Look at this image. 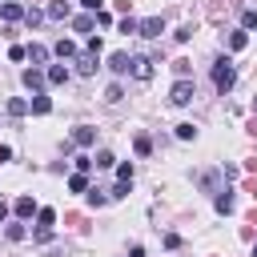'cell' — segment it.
Masks as SVG:
<instances>
[{
	"label": "cell",
	"instance_id": "cell-13",
	"mask_svg": "<svg viewBox=\"0 0 257 257\" xmlns=\"http://www.w3.org/2000/svg\"><path fill=\"white\" fill-rule=\"evenodd\" d=\"M32 112H36V116L52 112V100H48V96H32Z\"/></svg>",
	"mask_w": 257,
	"mask_h": 257
},
{
	"label": "cell",
	"instance_id": "cell-32",
	"mask_svg": "<svg viewBox=\"0 0 257 257\" xmlns=\"http://www.w3.org/2000/svg\"><path fill=\"white\" fill-rule=\"evenodd\" d=\"M80 4H84L88 12H100V0H80Z\"/></svg>",
	"mask_w": 257,
	"mask_h": 257
},
{
	"label": "cell",
	"instance_id": "cell-12",
	"mask_svg": "<svg viewBox=\"0 0 257 257\" xmlns=\"http://www.w3.org/2000/svg\"><path fill=\"white\" fill-rule=\"evenodd\" d=\"M16 213H20V217H32V213H40V209H36L32 197H16Z\"/></svg>",
	"mask_w": 257,
	"mask_h": 257
},
{
	"label": "cell",
	"instance_id": "cell-4",
	"mask_svg": "<svg viewBox=\"0 0 257 257\" xmlns=\"http://www.w3.org/2000/svg\"><path fill=\"white\" fill-rule=\"evenodd\" d=\"M133 76H137V80H149V76H153V60H149V56H133Z\"/></svg>",
	"mask_w": 257,
	"mask_h": 257
},
{
	"label": "cell",
	"instance_id": "cell-7",
	"mask_svg": "<svg viewBox=\"0 0 257 257\" xmlns=\"http://www.w3.org/2000/svg\"><path fill=\"white\" fill-rule=\"evenodd\" d=\"M92 141H96V128H88V124L72 128V145H92Z\"/></svg>",
	"mask_w": 257,
	"mask_h": 257
},
{
	"label": "cell",
	"instance_id": "cell-27",
	"mask_svg": "<svg viewBox=\"0 0 257 257\" xmlns=\"http://www.w3.org/2000/svg\"><path fill=\"white\" fill-rule=\"evenodd\" d=\"M149 149H153V141H149V137H137V153H141V157H149Z\"/></svg>",
	"mask_w": 257,
	"mask_h": 257
},
{
	"label": "cell",
	"instance_id": "cell-18",
	"mask_svg": "<svg viewBox=\"0 0 257 257\" xmlns=\"http://www.w3.org/2000/svg\"><path fill=\"white\" fill-rule=\"evenodd\" d=\"M96 28V16H76V32H92Z\"/></svg>",
	"mask_w": 257,
	"mask_h": 257
},
{
	"label": "cell",
	"instance_id": "cell-28",
	"mask_svg": "<svg viewBox=\"0 0 257 257\" xmlns=\"http://www.w3.org/2000/svg\"><path fill=\"white\" fill-rule=\"evenodd\" d=\"M8 241H24V225H8Z\"/></svg>",
	"mask_w": 257,
	"mask_h": 257
},
{
	"label": "cell",
	"instance_id": "cell-29",
	"mask_svg": "<svg viewBox=\"0 0 257 257\" xmlns=\"http://www.w3.org/2000/svg\"><path fill=\"white\" fill-rule=\"evenodd\" d=\"M8 56H12V60H24V56H28V48H20V44H12V48H8Z\"/></svg>",
	"mask_w": 257,
	"mask_h": 257
},
{
	"label": "cell",
	"instance_id": "cell-21",
	"mask_svg": "<svg viewBox=\"0 0 257 257\" xmlns=\"http://www.w3.org/2000/svg\"><path fill=\"white\" fill-rule=\"evenodd\" d=\"M177 137H181V141H193V137H197V124H189V120L177 124Z\"/></svg>",
	"mask_w": 257,
	"mask_h": 257
},
{
	"label": "cell",
	"instance_id": "cell-26",
	"mask_svg": "<svg viewBox=\"0 0 257 257\" xmlns=\"http://www.w3.org/2000/svg\"><path fill=\"white\" fill-rule=\"evenodd\" d=\"M120 32H141V24H137L133 16H124V20H120Z\"/></svg>",
	"mask_w": 257,
	"mask_h": 257
},
{
	"label": "cell",
	"instance_id": "cell-11",
	"mask_svg": "<svg viewBox=\"0 0 257 257\" xmlns=\"http://www.w3.org/2000/svg\"><path fill=\"white\" fill-rule=\"evenodd\" d=\"M44 76H48V84H64V80H68V68H64V64H52Z\"/></svg>",
	"mask_w": 257,
	"mask_h": 257
},
{
	"label": "cell",
	"instance_id": "cell-15",
	"mask_svg": "<svg viewBox=\"0 0 257 257\" xmlns=\"http://www.w3.org/2000/svg\"><path fill=\"white\" fill-rule=\"evenodd\" d=\"M56 56L64 60V56H76V44L72 40H56Z\"/></svg>",
	"mask_w": 257,
	"mask_h": 257
},
{
	"label": "cell",
	"instance_id": "cell-9",
	"mask_svg": "<svg viewBox=\"0 0 257 257\" xmlns=\"http://www.w3.org/2000/svg\"><path fill=\"white\" fill-rule=\"evenodd\" d=\"M0 16H4V20H20V16H24V8H20L16 0H4V4H0Z\"/></svg>",
	"mask_w": 257,
	"mask_h": 257
},
{
	"label": "cell",
	"instance_id": "cell-31",
	"mask_svg": "<svg viewBox=\"0 0 257 257\" xmlns=\"http://www.w3.org/2000/svg\"><path fill=\"white\" fill-rule=\"evenodd\" d=\"M245 28H257V12H245Z\"/></svg>",
	"mask_w": 257,
	"mask_h": 257
},
{
	"label": "cell",
	"instance_id": "cell-6",
	"mask_svg": "<svg viewBox=\"0 0 257 257\" xmlns=\"http://www.w3.org/2000/svg\"><path fill=\"white\" fill-rule=\"evenodd\" d=\"M108 68H112V72H128V68H133V56H128V52H112V56H108Z\"/></svg>",
	"mask_w": 257,
	"mask_h": 257
},
{
	"label": "cell",
	"instance_id": "cell-14",
	"mask_svg": "<svg viewBox=\"0 0 257 257\" xmlns=\"http://www.w3.org/2000/svg\"><path fill=\"white\" fill-rule=\"evenodd\" d=\"M28 108H32V104H28V100H20V96H12V100H8V112H12V116H24Z\"/></svg>",
	"mask_w": 257,
	"mask_h": 257
},
{
	"label": "cell",
	"instance_id": "cell-22",
	"mask_svg": "<svg viewBox=\"0 0 257 257\" xmlns=\"http://www.w3.org/2000/svg\"><path fill=\"white\" fill-rule=\"evenodd\" d=\"M68 189H72V193H84V189H88V181H84V173H76V177L68 181Z\"/></svg>",
	"mask_w": 257,
	"mask_h": 257
},
{
	"label": "cell",
	"instance_id": "cell-23",
	"mask_svg": "<svg viewBox=\"0 0 257 257\" xmlns=\"http://www.w3.org/2000/svg\"><path fill=\"white\" fill-rule=\"evenodd\" d=\"M217 213H233V197H229V193L217 197Z\"/></svg>",
	"mask_w": 257,
	"mask_h": 257
},
{
	"label": "cell",
	"instance_id": "cell-30",
	"mask_svg": "<svg viewBox=\"0 0 257 257\" xmlns=\"http://www.w3.org/2000/svg\"><path fill=\"white\" fill-rule=\"evenodd\" d=\"M104 201H108V197H104L100 189H92V193H88V205H104Z\"/></svg>",
	"mask_w": 257,
	"mask_h": 257
},
{
	"label": "cell",
	"instance_id": "cell-10",
	"mask_svg": "<svg viewBox=\"0 0 257 257\" xmlns=\"http://www.w3.org/2000/svg\"><path fill=\"white\" fill-rule=\"evenodd\" d=\"M68 12H72V8H68V0H52V4H48V16H52V20H64Z\"/></svg>",
	"mask_w": 257,
	"mask_h": 257
},
{
	"label": "cell",
	"instance_id": "cell-25",
	"mask_svg": "<svg viewBox=\"0 0 257 257\" xmlns=\"http://www.w3.org/2000/svg\"><path fill=\"white\" fill-rule=\"evenodd\" d=\"M120 96H124V88H120V84H108V92H104V100H112V104H116Z\"/></svg>",
	"mask_w": 257,
	"mask_h": 257
},
{
	"label": "cell",
	"instance_id": "cell-34",
	"mask_svg": "<svg viewBox=\"0 0 257 257\" xmlns=\"http://www.w3.org/2000/svg\"><path fill=\"white\" fill-rule=\"evenodd\" d=\"M4 217H8V205H4V201H0V221H4Z\"/></svg>",
	"mask_w": 257,
	"mask_h": 257
},
{
	"label": "cell",
	"instance_id": "cell-1",
	"mask_svg": "<svg viewBox=\"0 0 257 257\" xmlns=\"http://www.w3.org/2000/svg\"><path fill=\"white\" fill-rule=\"evenodd\" d=\"M233 80H237V68H233V60H229V56H221V60L213 64V84H217V92H229V88H233Z\"/></svg>",
	"mask_w": 257,
	"mask_h": 257
},
{
	"label": "cell",
	"instance_id": "cell-35",
	"mask_svg": "<svg viewBox=\"0 0 257 257\" xmlns=\"http://www.w3.org/2000/svg\"><path fill=\"white\" fill-rule=\"evenodd\" d=\"M253 108H257V96H253Z\"/></svg>",
	"mask_w": 257,
	"mask_h": 257
},
{
	"label": "cell",
	"instance_id": "cell-3",
	"mask_svg": "<svg viewBox=\"0 0 257 257\" xmlns=\"http://www.w3.org/2000/svg\"><path fill=\"white\" fill-rule=\"evenodd\" d=\"M161 32H165V20H161V16L141 20V36H149V40H153V36H161Z\"/></svg>",
	"mask_w": 257,
	"mask_h": 257
},
{
	"label": "cell",
	"instance_id": "cell-2",
	"mask_svg": "<svg viewBox=\"0 0 257 257\" xmlns=\"http://www.w3.org/2000/svg\"><path fill=\"white\" fill-rule=\"evenodd\" d=\"M193 96H197L193 80H177V84H173V92H169V100H173V104H189Z\"/></svg>",
	"mask_w": 257,
	"mask_h": 257
},
{
	"label": "cell",
	"instance_id": "cell-17",
	"mask_svg": "<svg viewBox=\"0 0 257 257\" xmlns=\"http://www.w3.org/2000/svg\"><path fill=\"white\" fill-rule=\"evenodd\" d=\"M217 185H221V173H201V189H209V193H213Z\"/></svg>",
	"mask_w": 257,
	"mask_h": 257
},
{
	"label": "cell",
	"instance_id": "cell-36",
	"mask_svg": "<svg viewBox=\"0 0 257 257\" xmlns=\"http://www.w3.org/2000/svg\"><path fill=\"white\" fill-rule=\"evenodd\" d=\"M253 257H257V245H253Z\"/></svg>",
	"mask_w": 257,
	"mask_h": 257
},
{
	"label": "cell",
	"instance_id": "cell-19",
	"mask_svg": "<svg viewBox=\"0 0 257 257\" xmlns=\"http://www.w3.org/2000/svg\"><path fill=\"white\" fill-rule=\"evenodd\" d=\"M245 44H249V36H245V32H233V36H229V48H233V52H241Z\"/></svg>",
	"mask_w": 257,
	"mask_h": 257
},
{
	"label": "cell",
	"instance_id": "cell-24",
	"mask_svg": "<svg viewBox=\"0 0 257 257\" xmlns=\"http://www.w3.org/2000/svg\"><path fill=\"white\" fill-rule=\"evenodd\" d=\"M173 72H177L181 80H189V60H173Z\"/></svg>",
	"mask_w": 257,
	"mask_h": 257
},
{
	"label": "cell",
	"instance_id": "cell-5",
	"mask_svg": "<svg viewBox=\"0 0 257 257\" xmlns=\"http://www.w3.org/2000/svg\"><path fill=\"white\" fill-rule=\"evenodd\" d=\"M44 80H48V76H44L40 68H28V72H24V84L32 88V96H40V88H44Z\"/></svg>",
	"mask_w": 257,
	"mask_h": 257
},
{
	"label": "cell",
	"instance_id": "cell-16",
	"mask_svg": "<svg viewBox=\"0 0 257 257\" xmlns=\"http://www.w3.org/2000/svg\"><path fill=\"white\" fill-rule=\"evenodd\" d=\"M112 165H116V157H112L108 149H100V153H96V169H112Z\"/></svg>",
	"mask_w": 257,
	"mask_h": 257
},
{
	"label": "cell",
	"instance_id": "cell-20",
	"mask_svg": "<svg viewBox=\"0 0 257 257\" xmlns=\"http://www.w3.org/2000/svg\"><path fill=\"white\" fill-rule=\"evenodd\" d=\"M28 56H32L36 64H44V60H48V48H44V44H32V48H28Z\"/></svg>",
	"mask_w": 257,
	"mask_h": 257
},
{
	"label": "cell",
	"instance_id": "cell-8",
	"mask_svg": "<svg viewBox=\"0 0 257 257\" xmlns=\"http://www.w3.org/2000/svg\"><path fill=\"white\" fill-rule=\"evenodd\" d=\"M76 72H80V76H92V72H96V56H92V52L76 56Z\"/></svg>",
	"mask_w": 257,
	"mask_h": 257
},
{
	"label": "cell",
	"instance_id": "cell-33",
	"mask_svg": "<svg viewBox=\"0 0 257 257\" xmlns=\"http://www.w3.org/2000/svg\"><path fill=\"white\" fill-rule=\"evenodd\" d=\"M0 161H12V149L8 145H0Z\"/></svg>",
	"mask_w": 257,
	"mask_h": 257
}]
</instances>
